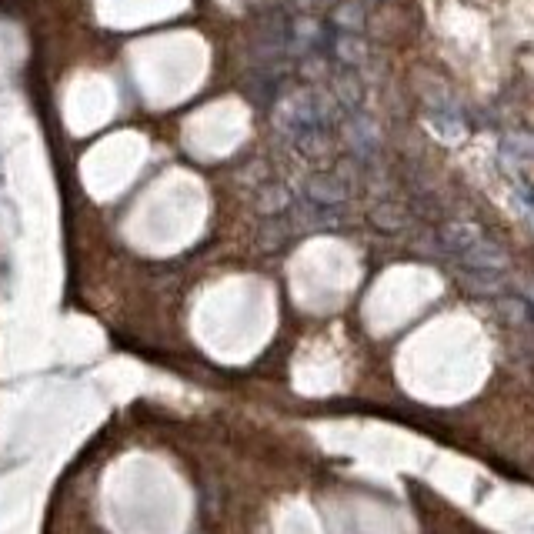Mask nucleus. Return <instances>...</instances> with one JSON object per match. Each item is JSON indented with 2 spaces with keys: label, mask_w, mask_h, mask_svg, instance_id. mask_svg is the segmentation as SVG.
I'll list each match as a JSON object with an SVG mask.
<instances>
[{
  "label": "nucleus",
  "mask_w": 534,
  "mask_h": 534,
  "mask_svg": "<svg viewBox=\"0 0 534 534\" xmlns=\"http://www.w3.org/2000/svg\"><path fill=\"white\" fill-rule=\"evenodd\" d=\"M361 41H351V37H341L338 41V57H344V61H361Z\"/></svg>",
  "instance_id": "2"
},
{
  "label": "nucleus",
  "mask_w": 534,
  "mask_h": 534,
  "mask_svg": "<svg viewBox=\"0 0 534 534\" xmlns=\"http://www.w3.org/2000/svg\"><path fill=\"white\" fill-rule=\"evenodd\" d=\"M308 194H311L318 204H338L341 197H344V187L334 181V177L318 174V177H311V181H308Z\"/></svg>",
  "instance_id": "1"
}]
</instances>
